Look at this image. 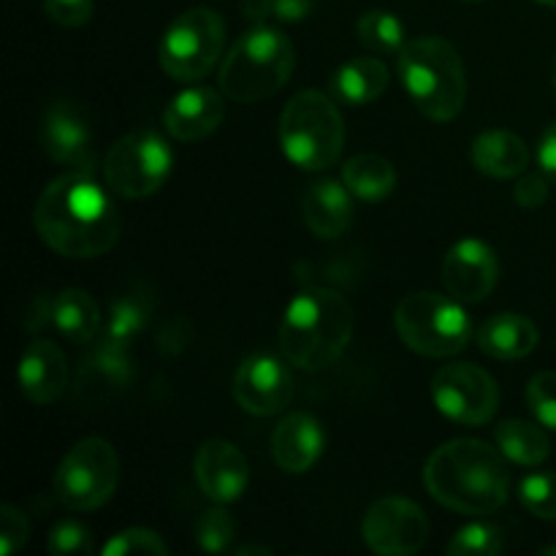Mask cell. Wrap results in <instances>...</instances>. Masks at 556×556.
<instances>
[{
	"instance_id": "8d00e7d4",
	"label": "cell",
	"mask_w": 556,
	"mask_h": 556,
	"mask_svg": "<svg viewBox=\"0 0 556 556\" xmlns=\"http://www.w3.org/2000/svg\"><path fill=\"white\" fill-rule=\"evenodd\" d=\"M43 14L60 27H81L92 16V0H41Z\"/></svg>"
},
{
	"instance_id": "e0dca14e",
	"label": "cell",
	"mask_w": 556,
	"mask_h": 556,
	"mask_svg": "<svg viewBox=\"0 0 556 556\" xmlns=\"http://www.w3.org/2000/svg\"><path fill=\"white\" fill-rule=\"evenodd\" d=\"M20 389L33 405H52L68 389V362L52 340H33L16 369Z\"/></svg>"
},
{
	"instance_id": "e575fe53",
	"label": "cell",
	"mask_w": 556,
	"mask_h": 556,
	"mask_svg": "<svg viewBox=\"0 0 556 556\" xmlns=\"http://www.w3.org/2000/svg\"><path fill=\"white\" fill-rule=\"evenodd\" d=\"M527 405L538 424L556 429V372H538L527 386Z\"/></svg>"
},
{
	"instance_id": "7402d4cb",
	"label": "cell",
	"mask_w": 556,
	"mask_h": 556,
	"mask_svg": "<svg viewBox=\"0 0 556 556\" xmlns=\"http://www.w3.org/2000/svg\"><path fill=\"white\" fill-rule=\"evenodd\" d=\"M478 348L500 362H516L538 348V326L527 315L503 313L489 318L476 334Z\"/></svg>"
},
{
	"instance_id": "6da1fadb",
	"label": "cell",
	"mask_w": 556,
	"mask_h": 556,
	"mask_svg": "<svg viewBox=\"0 0 556 556\" xmlns=\"http://www.w3.org/2000/svg\"><path fill=\"white\" fill-rule=\"evenodd\" d=\"M36 231L65 258H98L117 244L123 220L92 172H65L38 195Z\"/></svg>"
},
{
	"instance_id": "d6a6232c",
	"label": "cell",
	"mask_w": 556,
	"mask_h": 556,
	"mask_svg": "<svg viewBox=\"0 0 556 556\" xmlns=\"http://www.w3.org/2000/svg\"><path fill=\"white\" fill-rule=\"evenodd\" d=\"M103 556H166L168 546L157 532L144 530V527H130V530L117 532L106 546L101 548Z\"/></svg>"
},
{
	"instance_id": "f1b7e54d",
	"label": "cell",
	"mask_w": 556,
	"mask_h": 556,
	"mask_svg": "<svg viewBox=\"0 0 556 556\" xmlns=\"http://www.w3.org/2000/svg\"><path fill=\"white\" fill-rule=\"evenodd\" d=\"M150 313L152 304L144 296H119L112 304V315H109V324L103 326L101 337L117 342V345L130 348L136 337L144 331Z\"/></svg>"
},
{
	"instance_id": "60d3db41",
	"label": "cell",
	"mask_w": 556,
	"mask_h": 556,
	"mask_svg": "<svg viewBox=\"0 0 556 556\" xmlns=\"http://www.w3.org/2000/svg\"><path fill=\"white\" fill-rule=\"evenodd\" d=\"M52 302L54 299L49 296H38L36 302H33V307L27 309V318H25L27 331H38L47 324H52Z\"/></svg>"
},
{
	"instance_id": "ee69618b",
	"label": "cell",
	"mask_w": 556,
	"mask_h": 556,
	"mask_svg": "<svg viewBox=\"0 0 556 556\" xmlns=\"http://www.w3.org/2000/svg\"><path fill=\"white\" fill-rule=\"evenodd\" d=\"M552 87H554V98H556V54H554V63H552Z\"/></svg>"
},
{
	"instance_id": "4fadbf2b",
	"label": "cell",
	"mask_w": 556,
	"mask_h": 556,
	"mask_svg": "<svg viewBox=\"0 0 556 556\" xmlns=\"http://www.w3.org/2000/svg\"><path fill=\"white\" fill-rule=\"evenodd\" d=\"M38 141L54 163L79 168V172L96 168L90 117L85 106L71 98H58L43 109L41 123H38Z\"/></svg>"
},
{
	"instance_id": "83f0119b",
	"label": "cell",
	"mask_w": 556,
	"mask_h": 556,
	"mask_svg": "<svg viewBox=\"0 0 556 556\" xmlns=\"http://www.w3.org/2000/svg\"><path fill=\"white\" fill-rule=\"evenodd\" d=\"M358 41L375 54H400L402 47L407 43L405 25L396 20V14L383 9H372L362 14L356 25Z\"/></svg>"
},
{
	"instance_id": "8992f818",
	"label": "cell",
	"mask_w": 556,
	"mask_h": 556,
	"mask_svg": "<svg viewBox=\"0 0 556 556\" xmlns=\"http://www.w3.org/2000/svg\"><path fill=\"white\" fill-rule=\"evenodd\" d=\"M280 147L304 172L334 166L345 147V123L337 103L318 90L293 96L280 114Z\"/></svg>"
},
{
	"instance_id": "f546056e",
	"label": "cell",
	"mask_w": 556,
	"mask_h": 556,
	"mask_svg": "<svg viewBox=\"0 0 556 556\" xmlns=\"http://www.w3.org/2000/svg\"><path fill=\"white\" fill-rule=\"evenodd\" d=\"M237 538V521L226 508H210L195 521V541L204 552L220 554L228 552Z\"/></svg>"
},
{
	"instance_id": "52a82bcc",
	"label": "cell",
	"mask_w": 556,
	"mask_h": 556,
	"mask_svg": "<svg viewBox=\"0 0 556 556\" xmlns=\"http://www.w3.org/2000/svg\"><path fill=\"white\" fill-rule=\"evenodd\" d=\"M396 331L410 351L429 358H448L465 351L472 340L470 315L459 299L432 291L407 293L394 313Z\"/></svg>"
},
{
	"instance_id": "74e56055",
	"label": "cell",
	"mask_w": 556,
	"mask_h": 556,
	"mask_svg": "<svg viewBox=\"0 0 556 556\" xmlns=\"http://www.w3.org/2000/svg\"><path fill=\"white\" fill-rule=\"evenodd\" d=\"M546 199H548V185L546 179L538 177V174H525V177L516 182L514 201L519 206H525V210H538Z\"/></svg>"
},
{
	"instance_id": "ffe728a7",
	"label": "cell",
	"mask_w": 556,
	"mask_h": 556,
	"mask_svg": "<svg viewBox=\"0 0 556 556\" xmlns=\"http://www.w3.org/2000/svg\"><path fill=\"white\" fill-rule=\"evenodd\" d=\"M351 190L337 179H324V182L309 185L302 201V215L309 231L318 239H337L348 231L353 217Z\"/></svg>"
},
{
	"instance_id": "bcb514c9",
	"label": "cell",
	"mask_w": 556,
	"mask_h": 556,
	"mask_svg": "<svg viewBox=\"0 0 556 556\" xmlns=\"http://www.w3.org/2000/svg\"><path fill=\"white\" fill-rule=\"evenodd\" d=\"M541 554H556V548H543Z\"/></svg>"
},
{
	"instance_id": "7bdbcfd3",
	"label": "cell",
	"mask_w": 556,
	"mask_h": 556,
	"mask_svg": "<svg viewBox=\"0 0 556 556\" xmlns=\"http://www.w3.org/2000/svg\"><path fill=\"white\" fill-rule=\"evenodd\" d=\"M237 554L244 556V554H271V552L269 548H261V546H239Z\"/></svg>"
},
{
	"instance_id": "7c38bea8",
	"label": "cell",
	"mask_w": 556,
	"mask_h": 556,
	"mask_svg": "<svg viewBox=\"0 0 556 556\" xmlns=\"http://www.w3.org/2000/svg\"><path fill=\"white\" fill-rule=\"evenodd\" d=\"M364 543L380 556L418 554L429 541V519L413 500L383 497L369 505L362 525Z\"/></svg>"
},
{
	"instance_id": "ab89813d",
	"label": "cell",
	"mask_w": 556,
	"mask_h": 556,
	"mask_svg": "<svg viewBox=\"0 0 556 556\" xmlns=\"http://www.w3.org/2000/svg\"><path fill=\"white\" fill-rule=\"evenodd\" d=\"M538 161H541L543 174H546L552 182H556V123L541 136V144H538Z\"/></svg>"
},
{
	"instance_id": "277c9868",
	"label": "cell",
	"mask_w": 556,
	"mask_h": 556,
	"mask_svg": "<svg viewBox=\"0 0 556 556\" xmlns=\"http://www.w3.org/2000/svg\"><path fill=\"white\" fill-rule=\"evenodd\" d=\"M400 79L418 112L434 123H448L465 106V65L445 38L421 36L407 41L400 52Z\"/></svg>"
},
{
	"instance_id": "f35d334b",
	"label": "cell",
	"mask_w": 556,
	"mask_h": 556,
	"mask_svg": "<svg viewBox=\"0 0 556 556\" xmlns=\"http://www.w3.org/2000/svg\"><path fill=\"white\" fill-rule=\"evenodd\" d=\"M315 0H271V16L280 22H302L313 14Z\"/></svg>"
},
{
	"instance_id": "2e32d148",
	"label": "cell",
	"mask_w": 556,
	"mask_h": 556,
	"mask_svg": "<svg viewBox=\"0 0 556 556\" xmlns=\"http://www.w3.org/2000/svg\"><path fill=\"white\" fill-rule=\"evenodd\" d=\"M199 489L217 505L233 503L244 494L250 478L248 459L228 440H206L193 462Z\"/></svg>"
},
{
	"instance_id": "ac0fdd59",
	"label": "cell",
	"mask_w": 556,
	"mask_h": 556,
	"mask_svg": "<svg viewBox=\"0 0 556 556\" xmlns=\"http://www.w3.org/2000/svg\"><path fill=\"white\" fill-rule=\"evenodd\" d=\"M226 117V101L212 87H190L174 96L163 112V125L168 136L177 141H199L206 139L220 128Z\"/></svg>"
},
{
	"instance_id": "603a6c76",
	"label": "cell",
	"mask_w": 556,
	"mask_h": 556,
	"mask_svg": "<svg viewBox=\"0 0 556 556\" xmlns=\"http://www.w3.org/2000/svg\"><path fill=\"white\" fill-rule=\"evenodd\" d=\"M134 378V364H130V348L101 337L90 356L85 358L79 372V394H109L114 389H123Z\"/></svg>"
},
{
	"instance_id": "b9f144b4",
	"label": "cell",
	"mask_w": 556,
	"mask_h": 556,
	"mask_svg": "<svg viewBox=\"0 0 556 556\" xmlns=\"http://www.w3.org/2000/svg\"><path fill=\"white\" fill-rule=\"evenodd\" d=\"M242 11L250 22L264 25L266 20H271V0H242Z\"/></svg>"
},
{
	"instance_id": "ba28073f",
	"label": "cell",
	"mask_w": 556,
	"mask_h": 556,
	"mask_svg": "<svg viewBox=\"0 0 556 556\" xmlns=\"http://www.w3.org/2000/svg\"><path fill=\"white\" fill-rule=\"evenodd\" d=\"M226 43V22L206 5L182 11L163 33L157 60L161 68L177 81L204 79L215 68Z\"/></svg>"
},
{
	"instance_id": "9c48e42d",
	"label": "cell",
	"mask_w": 556,
	"mask_h": 556,
	"mask_svg": "<svg viewBox=\"0 0 556 556\" xmlns=\"http://www.w3.org/2000/svg\"><path fill=\"white\" fill-rule=\"evenodd\" d=\"M174 168V152L155 130H130L112 144L103 177L112 193L123 199H147L157 193Z\"/></svg>"
},
{
	"instance_id": "8fae6325",
	"label": "cell",
	"mask_w": 556,
	"mask_h": 556,
	"mask_svg": "<svg viewBox=\"0 0 556 556\" xmlns=\"http://www.w3.org/2000/svg\"><path fill=\"white\" fill-rule=\"evenodd\" d=\"M432 400L445 418L465 427L492 421L500 405V389L486 369L467 362L445 364L432 380Z\"/></svg>"
},
{
	"instance_id": "d590c367",
	"label": "cell",
	"mask_w": 556,
	"mask_h": 556,
	"mask_svg": "<svg viewBox=\"0 0 556 556\" xmlns=\"http://www.w3.org/2000/svg\"><path fill=\"white\" fill-rule=\"evenodd\" d=\"M30 538V525L25 514L16 510L14 505H0V556L20 552Z\"/></svg>"
},
{
	"instance_id": "30bf717a",
	"label": "cell",
	"mask_w": 556,
	"mask_h": 556,
	"mask_svg": "<svg viewBox=\"0 0 556 556\" xmlns=\"http://www.w3.org/2000/svg\"><path fill=\"white\" fill-rule=\"evenodd\" d=\"M119 481V459L112 443L85 438L63 456L54 472V494L68 510H98L112 500Z\"/></svg>"
},
{
	"instance_id": "cb8c5ba5",
	"label": "cell",
	"mask_w": 556,
	"mask_h": 556,
	"mask_svg": "<svg viewBox=\"0 0 556 556\" xmlns=\"http://www.w3.org/2000/svg\"><path fill=\"white\" fill-rule=\"evenodd\" d=\"M52 324L74 345H87L101 331V307L79 288H65L52 302Z\"/></svg>"
},
{
	"instance_id": "4dcf8cb0",
	"label": "cell",
	"mask_w": 556,
	"mask_h": 556,
	"mask_svg": "<svg viewBox=\"0 0 556 556\" xmlns=\"http://www.w3.org/2000/svg\"><path fill=\"white\" fill-rule=\"evenodd\" d=\"M519 500L532 516L556 521V476L554 472H532L519 483Z\"/></svg>"
},
{
	"instance_id": "d6986e66",
	"label": "cell",
	"mask_w": 556,
	"mask_h": 556,
	"mask_svg": "<svg viewBox=\"0 0 556 556\" xmlns=\"http://www.w3.org/2000/svg\"><path fill=\"white\" fill-rule=\"evenodd\" d=\"M324 427L307 413H291L277 424L271 434V456L277 467L291 476L307 472L324 454Z\"/></svg>"
},
{
	"instance_id": "836d02e7",
	"label": "cell",
	"mask_w": 556,
	"mask_h": 556,
	"mask_svg": "<svg viewBox=\"0 0 556 556\" xmlns=\"http://www.w3.org/2000/svg\"><path fill=\"white\" fill-rule=\"evenodd\" d=\"M92 548L90 527L81 525L79 519H63L49 532V554L54 556H74L87 554Z\"/></svg>"
},
{
	"instance_id": "f6af8a7d",
	"label": "cell",
	"mask_w": 556,
	"mask_h": 556,
	"mask_svg": "<svg viewBox=\"0 0 556 556\" xmlns=\"http://www.w3.org/2000/svg\"><path fill=\"white\" fill-rule=\"evenodd\" d=\"M538 3H543V5H548V9H556V0H538Z\"/></svg>"
},
{
	"instance_id": "44dd1931",
	"label": "cell",
	"mask_w": 556,
	"mask_h": 556,
	"mask_svg": "<svg viewBox=\"0 0 556 556\" xmlns=\"http://www.w3.org/2000/svg\"><path fill=\"white\" fill-rule=\"evenodd\" d=\"M472 166L494 179L521 177L530 166V150L525 139L510 130H486L470 147Z\"/></svg>"
},
{
	"instance_id": "1f68e13d",
	"label": "cell",
	"mask_w": 556,
	"mask_h": 556,
	"mask_svg": "<svg viewBox=\"0 0 556 556\" xmlns=\"http://www.w3.org/2000/svg\"><path fill=\"white\" fill-rule=\"evenodd\" d=\"M445 552L451 556H494L503 552V532L497 527L478 521V525H470L456 532Z\"/></svg>"
},
{
	"instance_id": "9a60e30c",
	"label": "cell",
	"mask_w": 556,
	"mask_h": 556,
	"mask_svg": "<svg viewBox=\"0 0 556 556\" xmlns=\"http://www.w3.org/2000/svg\"><path fill=\"white\" fill-rule=\"evenodd\" d=\"M497 255L481 239H462L445 253L443 282L459 302H483L497 286Z\"/></svg>"
},
{
	"instance_id": "3957f363",
	"label": "cell",
	"mask_w": 556,
	"mask_h": 556,
	"mask_svg": "<svg viewBox=\"0 0 556 556\" xmlns=\"http://www.w3.org/2000/svg\"><path fill=\"white\" fill-rule=\"evenodd\" d=\"M353 334V307L331 288H304L282 315V356L299 369L318 372L331 367Z\"/></svg>"
},
{
	"instance_id": "5b68a950",
	"label": "cell",
	"mask_w": 556,
	"mask_h": 556,
	"mask_svg": "<svg viewBox=\"0 0 556 556\" xmlns=\"http://www.w3.org/2000/svg\"><path fill=\"white\" fill-rule=\"evenodd\" d=\"M296 65L293 43L280 30L255 25L244 33L220 65L223 96L237 103H258L288 85Z\"/></svg>"
},
{
	"instance_id": "7a4b0ae2",
	"label": "cell",
	"mask_w": 556,
	"mask_h": 556,
	"mask_svg": "<svg viewBox=\"0 0 556 556\" xmlns=\"http://www.w3.org/2000/svg\"><path fill=\"white\" fill-rule=\"evenodd\" d=\"M427 492L445 508L467 516H486L503 508L510 492V470L503 451L483 440H451L424 467Z\"/></svg>"
},
{
	"instance_id": "d4e9b609",
	"label": "cell",
	"mask_w": 556,
	"mask_h": 556,
	"mask_svg": "<svg viewBox=\"0 0 556 556\" xmlns=\"http://www.w3.org/2000/svg\"><path fill=\"white\" fill-rule=\"evenodd\" d=\"M389 87V68L378 58H356L342 65L331 79L334 98L348 106H364L378 101Z\"/></svg>"
},
{
	"instance_id": "484cf974",
	"label": "cell",
	"mask_w": 556,
	"mask_h": 556,
	"mask_svg": "<svg viewBox=\"0 0 556 556\" xmlns=\"http://www.w3.org/2000/svg\"><path fill=\"white\" fill-rule=\"evenodd\" d=\"M342 182L356 199L380 201L394 193L396 188V168L391 166L389 157L375 155V152H362L353 155L342 166Z\"/></svg>"
},
{
	"instance_id": "5bb4252c",
	"label": "cell",
	"mask_w": 556,
	"mask_h": 556,
	"mask_svg": "<svg viewBox=\"0 0 556 556\" xmlns=\"http://www.w3.org/2000/svg\"><path fill=\"white\" fill-rule=\"evenodd\" d=\"M293 375L275 356H248L233 375V400L250 416H275L293 400Z\"/></svg>"
},
{
	"instance_id": "4316f807",
	"label": "cell",
	"mask_w": 556,
	"mask_h": 556,
	"mask_svg": "<svg viewBox=\"0 0 556 556\" xmlns=\"http://www.w3.org/2000/svg\"><path fill=\"white\" fill-rule=\"evenodd\" d=\"M494 438H497V448L503 451L505 459L514 462V465L538 467L552 454L546 432L538 424L521 421V418H508V421L500 424Z\"/></svg>"
}]
</instances>
